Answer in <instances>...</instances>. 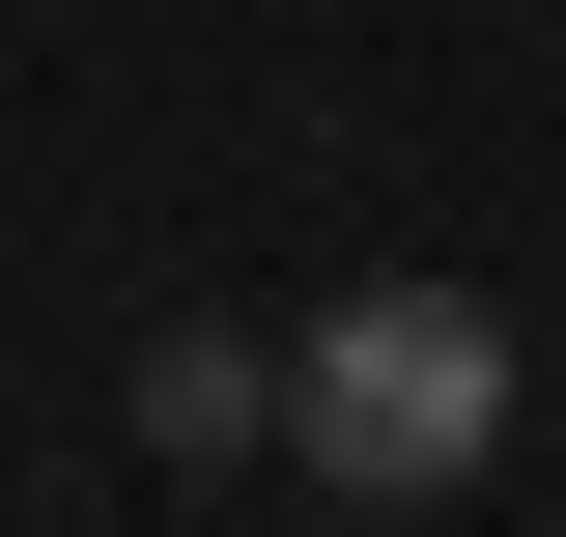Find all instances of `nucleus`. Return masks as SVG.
<instances>
[{
	"label": "nucleus",
	"mask_w": 566,
	"mask_h": 537,
	"mask_svg": "<svg viewBox=\"0 0 566 537\" xmlns=\"http://www.w3.org/2000/svg\"><path fill=\"white\" fill-rule=\"evenodd\" d=\"M255 424H283V339H199V312L142 339V453H255Z\"/></svg>",
	"instance_id": "2"
},
{
	"label": "nucleus",
	"mask_w": 566,
	"mask_h": 537,
	"mask_svg": "<svg viewBox=\"0 0 566 537\" xmlns=\"http://www.w3.org/2000/svg\"><path fill=\"white\" fill-rule=\"evenodd\" d=\"M283 453L340 481V509H453L510 453V312L482 283H340V312L283 339Z\"/></svg>",
	"instance_id": "1"
}]
</instances>
